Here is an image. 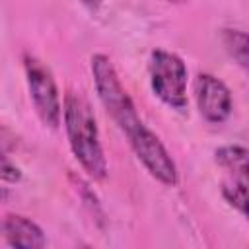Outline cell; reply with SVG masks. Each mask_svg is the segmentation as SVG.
Listing matches in <instances>:
<instances>
[{
	"instance_id": "cell-7",
	"label": "cell",
	"mask_w": 249,
	"mask_h": 249,
	"mask_svg": "<svg viewBox=\"0 0 249 249\" xmlns=\"http://www.w3.org/2000/svg\"><path fill=\"white\" fill-rule=\"evenodd\" d=\"M0 233L12 247L41 249L47 245L43 230L33 220L19 216V214H8L0 224Z\"/></svg>"
},
{
	"instance_id": "cell-13",
	"label": "cell",
	"mask_w": 249,
	"mask_h": 249,
	"mask_svg": "<svg viewBox=\"0 0 249 249\" xmlns=\"http://www.w3.org/2000/svg\"><path fill=\"white\" fill-rule=\"evenodd\" d=\"M84 6H88L89 10H97L99 8V4H101V0H80Z\"/></svg>"
},
{
	"instance_id": "cell-14",
	"label": "cell",
	"mask_w": 249,
	"mask_h": 249,
	"mask_svg": "<svg viewBox=\"0 0 249 249\" xmlns=\"http://www.w3.org/2000/svg\"><path fill=\"white\" fill-rule=\"evenodd\" d=\"M6 198H8V191L0 187V202H2V200H6Z\"/></svg>"
},
{
	"instance_id": "cell-4",
	"label": "cell",
	"mask_w": 249,
	"mask_h": 249,
	"mask_svg": "<svg viewBox=\"0 0 249 249\" xmlns=\"http://www.w3.org/2000/svg\"><path fill=\"white\" fill-rule=\"evenodd\" d=\"M25 76H27V86L29 93L35 105V111L39 119L51 126L56 128L60 123V97L56 89V82L51 74V70L37 58L25 56Z\"/></svg>"
},
{
	"instance_id": "cell-10",
	"label": "cell",
	"mask_w": 249,
	"mask_h": 249,
	"mask_svg": "<svg viewBox=\"0 0 249 249\" xmlns=\"http://www.w3.org/2000/svg\"><path fill=\"white\" fill-rule=\"evenodd\" d=\"M224 41L230 49V53L233 54V58H237V62L241 66H247V35L243 31L237 29H228L224 33Z\"/></svg>"
},
{
	"instance_id": "cell-9",
	"label": "cell",
	"mask_w": 249,
	"mask_h": 249,
	"mask_svg": "<svg viewBox=\"0 0 249 249\" xmlns=\"http://www.w3.org/2000/svg\"><path fill=\"white\" fill-rule=\"evenodd\" d=\"M226 200L235 206L239 212H245V202H247V175H233V179L224 183L222 189Z\"/></svg>"
},
{
	"instance_id": "cell-15",
	"label": "cell",
	"mask_w": 249,
	"mask_h": 249,
	"mask_svg": "<svg viewBox=\"0 0 249 249\" xmlns=\"http://www.w3.org/2000/svg\"><path fill=\"white\" fill-rule=\"evenodd\" d=\"M167 2H185V0H167Z\"/></svg>"
},
{
	"instance_id": "cell-5",
	"label": "cell",
	"mask_w": 249,
	"mask_h": 249,
	"mask_svg": "<svg viewBox=\"0 0 249 249\" xmlns=\"http://www.w3.org/2000/svg\"><path fill=\"white\" fill-rule=\"evenodd\" d=\"M128 144L134 150V154L138 156V160L144 163V167L158 181H161L165 185L177 183V167H175L169 152L146 124L128 136Z\"/></svg>"
},
{
	"instance_id": "cell-6",
	"label": "cell",
	"mask_w": 249,
	"mask_h": 249,
	"mask_svg": "<svg viewBox=\"0 0 249 249\" xmlns=\"http://www.w3.org/2000/svg\"><path fill=\"white\" fill-rule=\"evenodd\" d=\"M195 97L200 115L208 123H224L231 113V95L226 84L210 74H198L195 80Z\"/></svg>"
},
{
	"instance_id": "cell-12",
	"label": "cell",
	"mask_w": 249,
	"mask_h": 249,
	"mask_svg": "<svg viewBox=\"0 0 249 249\" xmlns=\"http://www.w3.org/2000/svg\"><path fill=\"white\" fill-rule=\"evenodd\" d=\"M18 144H19L18 136L10 128H6L4 124H0V152H4V154L14 152L18 148Z\"/></svg>"
},
{
	"instance_id": "cell-11",
	"label": "cell",
	"mask_w": 249,
	"mask_h": 249,
	"mask_svg": "<svg viewBox=\"0 0 249 249\" xmlns=\"http://www.w3.org/2000/svg\"><path fill=\"white\" fill-rule=\"evenodd\" d=\"M0 179L10 181V183H16V181L21 179V171H19V167L14 165V163L8 160V156H6L4 152H0Z\"/></svg>"
},
{
	"instance_id": "cell-3",
	"label": "cell",
	"mask_w": 249,
	"mask_h": 249,
	"mask_svg": "<svg viewBox=\"0 0 249 249\" xmlns=\"http://www.w3.org/2000/svg\"><path fill=\"white\" fill-rule=\"evenodd\" d=\"M150 82L154 93L173 109L187 107V66L169 51H154L150 56Z\"/></svg>"
},
{
	"instance_id": "cell-2",
	"label": "cell",
	"mask_w": 249,
	"mask_h": 249,
	"mask_svg": "<svg viewBox=\"0 0 249 249\" xmlns=\"http://www.w3.org/2000/svg\"><path fill=\"white\" fill-rule=\"evenodd\" d=\"M91 72H93L97 95H99L103 107L107 109V113L113 117V121L119 124V128L126 136L136 132L144 123L140 121L136 107H134L130 95L126 93V89L123 88L111 60L105 54H95L91 58Z\"/></svg>"
},
{
	"instance_id": "cell-1",
	"label": "cell",
	"mask_w": 249,
	"mask_h": 249,
	"mask_svg": "<svg viewBox=\"0 0 249 249\" xmlns=\"http://www.w3.org/2000/svg\"><path fill=\"white\" fill-rule=\"evenodd\" d=\"M64 126L72 154L84 171L93 179H105L107 161L99 142L95 115L86 97L72 91L64 97Z\"/></svg>"
},
{
	"instance_id": "cell-8",
	"label": "cell",
	"mask_w": 249,
	"mask_h": 249,
	"mask_svg": "<svg viewBox=\"0 0 249 249\" xmlns=\"http://www.w3.org/2000/svg\"><path fill=\"white\" fill-rule=\"evenodd\" d=\"M216 161L233 175H247V150L241 146H224L216 150Z\"/></svg>"
}]
</instances>
